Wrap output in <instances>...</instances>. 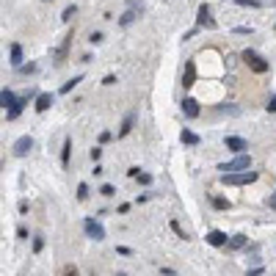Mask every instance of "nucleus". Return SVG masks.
Wrapping results in <instances>:
<instances>
[{
  "label": "nucleus",
  "instance_id": "nucleus-39",
  "mask_svg": "<svg viewBox=\"0 0 276 276\" xmlns=\"http://www.w3.org/2000/svg\"><path fill=\"white\" fill-rule=\"evenodd\" d=\"M64 276H77V271L75 268H67V271H64Z\"/></svg>",
  "mask_w": 276,
  "mask_h": 276
},
{
  "label": "nucleus",
  "instance_id": "nucleus-17",
  "mask_svg": "<svg viewBox=\"0 0 276 276\" xmlns=\"http://www.w3.org/2000/svg\"><path fill=\"white\" fill-rule=\"evenodd\" d=\"M227 246L232 248V251H238V248H243V246H246V235H232Z\"/></svg>",
  "mask_w": 276,
  "mask_h": 276
},
{
  "label": "nucleus",
  "instance_id": "nucleus-12",
  "mask_svg": "<svg viewBox=\"0 0 276 276\" xmlns=\"http://www.w3.org/2000/svg\"><path fill=\"white\" fill-rule=\"evenodd\" d=\"M193 77H196V67H193V61L185 64V69H182V86H193Z\"/></svg>",
  "mask_w": 276,
  "mask_h": 276
},
{
  "label": "nucleus",
  "instance_id": "nucleus-25",
  "mask_svg": "<svg viewBox=\"0 0 276 276\" xmlns=\"http://www.w3.org/2000/svg\"><path fill=\"white\" fill-rule=\"evenodd\" d=\"M235 3H238V6H248V8H260L262 6L260 0H235Z\"/></svg>",
  "mask_w": 276,
  "mask_h": 276
},
{
  "label": "nucleus",
  "instance_id": "nucleus-2",
  "mask_svg": "<svg viewBox=\"0 0 276 276\" xmlns=\"http://www.w3.org/2000/svg\"><path fill=\"white\" fill-rule=\"evenodd\" d=\"M241 58L248 64V69H254L257 75H265V72H268V61H265L262 55H257L254 50H243V55H241Z\"/></svg>",
  "mask_w": 276,
  "mask_h": 276
},
{
  "label": "nucleus",
  "instance_id": "nucleus-7",
  "mask_svg": "<svg viewBox=\"0 0 276 276\" xmlns=\"http://www.w3.org/2000/svg\"><path fill=\"white\" fill-rule=\"evenodd\" d=\"M199 28H215V20L210 17V6L207 3L199 6Z\"/></svg>",
  "mask_w": 276,
  "mask_h": 276
},
{
  "label": "nucleus",
  "instance_id": "nucleus-29",
  "mask_svg": "<svg viewBox=\"0 0 276 276\" xmlns=\"http://www.w3.org/2000/svg\"><path fill=\"white\" fill-rule=\"evenodd\" d=\"M44 248V238H34V251H41Z\"/></svg>",
  "mask_w": 276,
  "mask_h": 276
},
{
  "label": "nucleus",
  "instance_id": "nucleus-21",
  "mask_svg": "<svg viewBox=\"0 0 276 276\" xmlns=\"http://www.w3.org/2000/svg\"><path fill=\"white\" fill-rule=\"evenodd\" d=\"M17 72H20V75H34L36 64H22V67H17Z\"/></svg>",
  "mask_w": 276,
  "mask_h": 276
},
{
  "label": "nucleus",
  "instance_id": "nucleus-14",
  "mask_svg": "<svg viewBox=\"0 0 276 276\" xmlns=\"http://www.w3.org/2000/svg\"><path fill=\"white\" fill-rule=\"evenodd\" d=\"M17 100H20V97H14V91L11 89H3V94H0V103H3V108H11L14 103H17Z\"/></svg>",
  "mask_w": 276,
  "mask_h": 276
},
{
  "label": "nucleus",
  "instance_id": "nucleus-32",
  "mask_svg": "<svg viewBox=\"0 0 276 276\" xmlns=\"http://www.w3.org/2000/svg\"><path fill=\"white\" fill-rule=\"evenodd\" d=\"M100 193H103V196H113V185H103V188H100Z\"/></svg>",
  "mask_w": 276,
  "mask_h": 276
},
{
  "label": "nucleus",
  "instance_id": "nucleus-16",
  "mask_svg": "<svg viewBox=\"0 0 276 276\" xmlns=\"http://www.w3.org/2000/svg\"><path fill=\"white\" fill-rule=\"evenodd\" d=\"M11 67H22V47L20 44H11Z\"/></svg>",
  "mask_w": 276,
  "mask_h": 276
},
{
  "label": "nucleus",
  "instance_id": "nucleus-35",
  "mask_svg": "<svg viewBox=\"0 0 276 276\" xmlns=\"http://www.w3.org/2000/svg\"><path fill=\"white\" fill-rule=\"evenodd\" d=\"M17 238H22V241H25V238H28V229L25 227H17Z\"/></svg>",
  "mask_w": 276,
  "mask_h": 276
},
{
  "label": "nucleus",
  "instance_id": "nucleus-3",
  "mask_svg": "<svg viewBox=\"0 0 276 276\" xmlns=\"http://www.w3.org/2000/svg\"><path fill=\"white\" fill-rule=\"evenodd\" d=\"M246 169H251V155H238L235 160H229V163H221V166H218V172H224V174L246 172Z\"/></svg>",
  "mask_w": 276,
  "mask_h": 276
},
{
  "label": "nucleus",
  "instance_id": "nucleus-9",
  "mask_svg": "<svg viewBox=\"0 0 276 276\" xmlns=\"http://www.w3.org/2000/svg\"><path fill=\"white\" fill-rule=\"evenodd\" d=\"M227 149L243 152V149H248V144H246V138H241V136H227Z\"/></svg>",
  "mask_w": 276,
  "mask_h": 276
},
{
  "label": "nucleus",
  "instance_id": "nucleus-37",
  "mask_svg": "<svg viewBox=\"0 0 276 276\" xmlns=\"http://www.w3.org/2000/svg\"><path fill=\"white\" fill-rule=\"evenodd\" d=\"M268 207H271V210H276V193H274V196H268Z\"/></svg>",
  "mask_w": 276,
  "mask_h": 276
},
{
  "label": "nucleus",
  "instance_id": "nucleus-38",
  "mask_svg": "<svg viewBox=\"0 0 276 276\" xmlns=\"http://www.w3.org/2000/svg\"><path fill=\"white\" fill-rule=\"evenodd\" d=\"M248 276H262V268H251V271H248Z\"/></svg>",
  "mask_w": 276,
  "mask_h": 276
},
{
  "label": "nucleus",
  "instance_id": "nucleus-34",
  "mask_svg": "<svg viewBox=\"0 0 276 276\" xmlns=\"http://www.w3.org/2000/svg\"><path fill=\"white\" fill-rule=\"evenodd\" d=\"M127 6H130V8H136V11H141V8H144L141 3H138V0H127Z\"/></svg>",
  "mask_w": 276,
  "mask_h": 276
},
{
  "label": "nucleus",
  "instance_id": "nucleus-27",
  "mask_svg": "<svg viewBox=\"0 0 276 276\" xmlns=\"http://www.w3.org/2000/svg\"><path fill=\"white\" fill-rule=\"evenodd\" d=\"M110 138H113V133H110V130H103V133H100V144H108Z\"/></svg>",
  "mask_w": 276,
  "mask_h": 276
},
{
  "label": "nucleus",
  "instance_id": "nucleus-24",
  "mask_svg": "<svg viewBox=\"0 0 276 276\" xmlns=\"http://www.w3.org/2000/svg\"><path fill=\"white\" fill-rule=\"evenodd\" d=\"M75 11H77L75 6H67V8H64V14H61V20H64V22H69L72 17H75Z\"/></svg>",
  "mask_w": 276,
  "mask_h": 276
},
{
  "label": "nucleus",
  "instance_id": "nucleus-10",
  "mask_svg": "<svg viewBox=\"0 0 276 276\" xmlns=\"http://www.w3.org/2000/svg\"><path fill=\"white\" fill-rule=\"evenodd\" d=\"M53 103H55V94H39L36 97V110L44 113L47 108H53Z\"/></svg>",
  "mask_w": 276,
  "mask_h": 276
},
{
  "label": "nucleus",
  "instance_id": "nucleus-20",
  "mask_svg": "<svg viewBox=\"0 0 276 276\" xmlns=\"http://www.w3.org/2000/svg\"><path fill=\"white\" fill-rule=\"evenodd\" d=\"M69 149H72V138H67V141H64V152H61V163L64 166L69 163Z\"/></svg>",
  "mask_w": 276,
  "mask_h": 276
},
{
  "label": "nucleus",
  "instance_id": "nucleus-13",
  "mask_svg": "<svg viewBox=\"0 0 276 276\" xmlns=\"http://www.w3.org/2000/svg\"><path fill=\"white\" fill-rule=\"evenodd\" d=\"M179 141H182V144H188V146H196V144H199V136H196L193 130H188V127H182V133H179Z\"/></svg>",
  "mask_w": 276,
  "mask_h": 276
},
{
  "label": "nucleus",
  "instance_id": "nucleus-11",
  "mask_svg": "<svg viewBox=\"0 0 276 276\" xmlns=\"http://www.w3.org/2000/svg\"><path fill=\"white\" fill-rule=\"evenodd\" d=\"M207 243H210V246H227V235L221 232V229H213V232L207 235Z\"/></svg>",
  "mask_w": 276,
  "mask_h": 276
},
{
  "label": "nucleus",
  "instance_id": "nucleus-26",
  "mask_svg": "<svg viewBox=\"0 0 276 276\" xmlns=\"http://www.w3.org/2000/svg\"><path fill=\"white\" fill-rule=\"evenodd\" d=\"M138 182H141V185H152V174H138Z\"/></svg>",
  "mask_w": 276,
  "mask_h": 276
},
{
  "label": "nucleus",
  "instance_id": "nucleus-5",
  "mask_svg": "<svg viewBox=\"0 0 276 276\" xmlns=\"http://www.w3.org/2000/svg\"><path fill=\"white\" fill-rule=\"evenodd\" d=\"M34 97H39V94H36V91H28V97H20V100H17V103H14L11 108L6 110V119H8V122H14V119L20 116V113H22V108L28 105V100H34Z\"/></svg>",
  "mask_w": 276,
  "mask_h": 276
},
{
  "label": "nucleus",
  "instance_id": "nucleus-18",
  "mask_svg": "<svg viewBox=\"0 0 276 276\" xmlns=\"http://www.w3.org/2000/svg\"><path fill=\"white\" fill-rule=\"evenodd\" d=\"M136 17H138V11L136 8H127V11L119 17V25H130V22H136Z\"/></svg>",
  "mask_w": 276,
  "mask_h": 276
},
{
  "label": "nucleus",
  "instance_id": "nucleus-15",
  "mask_svg": "<svg viewBox=\"0 0 276 276\" xmlns=\"http://www.w3.org/2000/svg\"><path fill=\"white\" fill-rule=\"evenodd\" d=\"M133 122H136V113H127V116H124V122H122V127H119V138H124L127 133L133 130Z\"/></svg>",
  "mask_w": 276,
  "mask_h": 276
},
{
  "label": "nucleus",
  "instance_id": "nucleus-31",
  "mask_svg": "<svg viewBox=\"0 0 276 276\" xmlns=\"http://www.w3.org/2000/svg\"><path fill=\"white\" fill-rule=\"evenodd\" d=\"M172 229H174V232H177V235H179V238H188V235H185V232H182V227H179L177 221H172Z\"/></svg>",
  "mask_w": 276,
  "mask_h": 276
},
{
  "label": "nucleus",
  "instance_id": "nucleus-1",
  "mask_svg": "<svg viewBox=\"0 0 276 276\" xmlns=\"http://www.w3.org/2000/svg\"><path fill=\"white\" fill-rule=\"evenodd\" d=\"M257 179V172H232V174H221V182L224 185H248Z\"/></svg>",
  "mask_w": 276,
  "mask_h": 276
},
{
  "label": "nucleus",
  "instance_id": "nucleus-30",
  "mask_svg": "<svg viewBox=\"0 0 276 276\" xmlns=\"http://www.w3.org/2000/svg\"><path fill=\"white\" fill-rule=\"evenodd\" d=\"M100 158H103V149H100V146H94V149H91V160H94V163H97V160H100Z\"/></svg>",
  "mask_w": 276,
  "mask_h": 276
},
{
  "label": "nucleus",
  "instance_id": "nucleus-28",
  "mask_svg": "<svg viewBox=\"0 0 276 276\" xmlns=\"http://www.w3.org/2000/svg\"><path fill=\"white\" fill-rule=\"evenodd\" d=\"M103 39H105V36L100 34V31H94V34L89 36V41H91V44H100V41H103Z\"/></svg>",
  "mask_w": 276,
  "mask_h": 276
},
{
  "label": "nucleus",
  "instance_id": "nucleus-8",
  "mask_svg": "<svg viewBox=\"0 0 276 276\" xmlns=\"http://www.w3.org/2000/svg\"><path fill=\"white\" fill-rule=\"evenodd\" d=\"M182 113H185L188 119H196L199 116V103L191 100V97H185V100H182Z\"/></svg>",
  "mask_w": 276,
  "mask_h": 276
},
{
  "label": "nucleus",
  "instance_id": "nucleus-19",
  "mask_svg": "<svg viewBox=\"0 0 276 276\" xmlns=\"http://www.w3.org/2000/svg\"><path fill=\"white\" fill-rule=\"evenodd\" d=\"M80 80H83V75H75V77H72V80H69V83H64V86H61V94H69V91L75 89V86H77V83H80Z\"/></svg>",
  "mask_w": 276,
  "mask_h": 276
},
{
  "label": "nucleus",
  "instance_id": "nucleus-33",
  "mask_svg": "<svg viewBox=\"0 0 276 276\" xmlns=\"http://www.w3.org/2000/svg\"><path fill=\"white\" fill-rule=\"evenodd\" d=\"M268 110H271V113H276V94L268 100Z\"/></svg>",
  "mask_w": 276,
  "mask_h": 276
},
{
  "label": "nucleus",
  "instance_id": "nucleus-36",
  "mask_svg": "<svg viewBox=\"0 0 276 276\" xmlns=\"http://www.w3.org/2000/svg\"><path fill=\"white\" fill-rule=\"evenodd\" d=\"M113 83H116V77H113V75H108V77L103 80V86H113Z\"/></svg>",
  "mask_w": 276,
  "mask_h": 276
},
{
  "label": "nucleus",
  "instance_id": "nucleus-40",
  "mask_svg": "<svg viewBox=\"0 0 276 276\" xmlns=\"http://www.w3.org/2000/svg\"><path fill=\"white\" fill-rule=\"evenodd\" d=\"M116 276H127V274H116Z\"/></svg>",
  "mask_w": 276,
  "mask_h": 276
},
{
  "label": "nucleus",
  "instance_id": "nucleus-6",
  "mask_svg": "<svg viewBox=\"0 0 276 276\" xmlns=\"http://www.w3.org/2000/svg\"><path fill=\"white\" fill-rule=\"evenodd\" d=\"M11 149H14V155H17V158H22V155H28V152L34 149V138H31V136H22V138H17Z\"/></svg>",
  "mask_w": 276,
  "mask_h": 276
},
{
  "label": "nucleus",
  "instance_id": "nucleus-23",
  "mask_svg": "<svg viewBox=\"0 0 276 276\" xmlns=\"http://www.w3.org/2000/svg\"><path fill=\"white\" fill-rule=\"evenodd\" d=\"M213 207L215 210H229L232 205H229V199H213Z\"/></svg>",
  "mask_w": 276,
  "mask_h": 276
},
{
  "label": "nucleus",
  "instance_id": "nucleus-22",
  "mask_svg": "<svg viewBox=\"0 0 276 276\" xmlns=\"http://www.w3.org/2000/svg\"><path fill=\"white\" fill-rule=\"evenodd\" d=\"M77 199H80V202L89 199V185H86V182H80V185H77Z\"/></svg>",
  "mask_w": 276,
  "mask_h": 276
},
{
  "label": "nucleus",
  "instance_id": "nucleus-4",
  "mask_svg": "<svg viewBox=\"0 0 276 276\" xmlns=\"http://www.w3.org/2000/svg\"><path fill=\"white\" fill-rule=\"evenodd\" d=\"M83 229H86V235H89L91 241H105V229H103V224H100V221L86 218V221H83Z\"/></svg>",
  "mask_w": 276,
  "mask_h": 276
}]
</instances>
